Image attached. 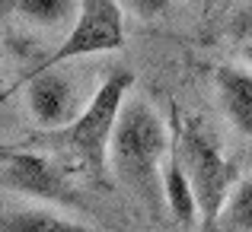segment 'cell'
Wrapping results in <instances>:
<instances>
[{
    "mask_svg": "<svg viewBox=\"0 0 252 232\" xmlns=\"http://www.w3.org/2000/svg\"><path fill=\"white\" fill-rule=\"evenodd\" d=\"M134 86L131 70H112L99 83L93 99L80 108V115L58 130H45L42 140L55 150H64L96 188H112V137H115L118 118L128 102V89Z\"/></svg>",
    "mask_w": 252,
    "mask_h": 232,
    "instance_id": "1",
    "label": "cell"
},
{
    "mask_svg": "<svg viewBox=\"0 0 252 232\" xmlns=\"http://www.w3.org/2000/svg\"><path fill=\"white\" fill-rule=\"evenodd\" d=\"M169 156L166 124L147 99H128L112 137V175L131 188L150 213L160 216L166 210L163 197V162Z\"/></svg>",
    "mask_w": 252,
    "mask_h": 232,
    "instance_id": "2",
    "label": "cell"
},
{
    "mask_svg": "<svg viewBox=\"0 0 252 232\" xmlns=\"http://www.w3.org/2000/svg\"><path fill=\"white\" fill-rule=\"evenodd\" d=\"M179 156H182L198 197V226L201 232H220V213L233 191L236 169L230 165V159L223 156L214 137L195 121L185 124L179 134Z\"/></svg>",
    "mask_w": 252,
    "mask_h": 232,
    "instance_id": "3",
    "label": "cell"
},
{
    "mask_svg": "<svg viewBox=\"0 0 252 232\" xmlns=\"http://www.w3.org/2000/svg\"><path fill=\"white\" fill-rule=\"evenodd\" d=\"M125 48V6L122 0H80L74 29L64 45L42 61V67H58L74 57L105 54Z\"/></svg>",
    "mask_w": 252,
    "mask_h": 232,
    "instance_id": "4",
    "label": "cell"
},
{
    "mask_svg": "<svg viewBox=\"0 0 252 232\" xmlns=\"http://www.w3.org/2000/svg\"><path fill=\"white\" fill-rule=\"evenodd\" d=\"M0 178H3L6 191H19L26 197H35V201H45V204H58V207H70V210L83 207L77 191L70 188L67 175L51 159H45L42 153H32V150H10L6 147Z\"/></svg>",
    "mask_w": 252,
    "mask_h": 232,
    "instance_id": "5",
    "label": "cell"
},
{
    "mask_svg": "<svg viewBox=\"0 0 252 232\" xmlns=\"http://www.w3.org/2000/svg\"><path fill=\"white\" fill-rule=\"evenodd\" d=\"M26 105L35 124L45 130H58L80 115L74 79L64 77L58 67L32 70V77L26 79Z\"/></svg>",
    "mask_w": 252,
    "mask_h": 232,
    "instance_id": "6",
    "label": "cell"
},
{
    "mask_svg": "<svg viewBox=\"0 0 252 232\" xmlns=\"http://www.w3.org/2000/svg\"><path fill=\"white\" fill-rule=\"evenodd\" d=\"M214 86H217V102H220L227 121L240 134L252 137V67L223 64L214 74Z\"/></svg>",
    "mask_w": 252,
    "mask_h": 232,
    "instance_id": "7",
    "label": "cell"
},
{
    "mask_svg": "<svg viewBox=\"0 0 252 232\" xmlns=\"http://www.w3.org/2000/svg\"><path fill=\"white\" fill-rule=\"evenodd\" d=\"M163 197H166V213L179 223L182 229H191L198 220V197L191 188V178L185 172V162L179 156V147L169 150L163 162Z\"/></svg>",
    "mask_w": 252,
    "mask_h": 232,
    "instance_id": "8",
    "label": "cell"
},
{
    "mask_svg": "<svg viewBox=\"0 0 252 232\" xmlns=\"http://www.w3.org/2000/svg\"><path fill=\"white\" fill-rule=\"evenodd\" d=\"M0 232H99V229L77 223L70 216H61L55 210L26 207V210H6L0 220Z\"/></svg>",
    "mask_w": 252,
    "mask_h": 232,
    "instance_id": "9",
    "label": "cell"
},
{
    "mask_svg": "<svg viewBox=\"0 0 252 232\" xmlns=\"http://www.w3.org/2000/svg\"><path fill=\"white\" fill-rule=\"evenodd\" d=\"M77 10H80V0H16L13 3V13H19L23 19L42 29L64 26L70 16H77Z\"/></svg>",
    "mask_w": 252,
    "mask_h": 232,
    "instance_id": "10",
    "label": "cell"
},
{
    "mask_svg": "<svg viewBox=\"0 0 252 232\" xmlns=\"http://www.w3.org/2000/svg\"><path fill=\"white\" fill-rule=\"evenodd\" d=\"M220 232H252V175L230 191L220 213Z\"/></svg>",
    "mask_w": 252,
    "mask_h": 232,
    "instance_id": "11",
    "label": "cell"
},
{
    "mask_svg": "<svg viewBox=\"0 0 252 232\" xmlns=\"http://www.w3.org/2000/svg\"><path fill=\"white\" fill-rule=\"evenodd\" d=\"M227 32H230V38H233V42H240V45L252 42V0H246V3H240L233 10Z\"/></svg>",
    "mask_w": 252,
    "mask_h": 232,
    "instance_id": "12",
    "label": "cell"
},
{
    "mask_svg": "<svg viewBox=\"0 0 252 232\" xmlns=\"http://www.w3.org/2000/svg\"><path fill=\"white\" fill-rule=\"evenodd\" d=\"M169 3H172V0H122L125 13H131V16H137V19L163 16V13L169 10Z\"/></svg>",
    "mask_w": 252,
    "mask_h": 232,
    "instance_id": "13",
    "label": "cell"
},
{
    "mask_svg": "<svg viewBox=\"0 0 252 232\" xmlns=\"http://www.w3.org/2000/svg\"><path fill=\"white\" fill-rule=\"evenodd\" d=\"M243 61H246L249 67H252V42H246V45H243Z\"/></svg>",
    "mask_w": 252,
    "mask_h": 232,
    "instance_id": "14",
    "label": "cell"
},
{
    "mask_svg": "<svg viewBox=\"0 0 252 232\" xmlns=\"http://www.w3.org/2000/svg\"><path fill=\"white\" fill-rule=\"evenodd\" d=\"M13 3H16V0H3V16H10V13H13Z\"/></svg>",
    "mask_w": 252,
    "mask_h": 232,
    "instance_id": "15",
    "label": "cell"
}]
</instances>
